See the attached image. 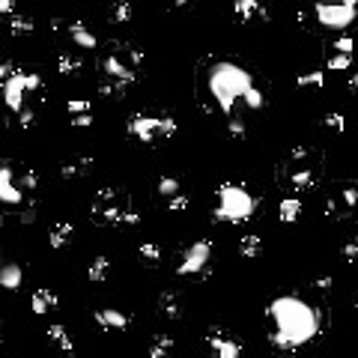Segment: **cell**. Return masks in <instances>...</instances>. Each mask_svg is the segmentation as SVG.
Wrapping results in <instances>:
<instances>
[{
    "instance_id": "obj_1",
    "label": "cell",
    "mask_w": 358,
    "mask_h": 358,
    "mask_svg": "<svg viewBox=\"0 0 358 358\" xmlns=\"http://www.w3.org/2000/svg\"><path fill=\"white\" fill-rule=\"evenodd\" d=\"M268 341L278 350H298L323 332V314L302 296H278L266 307Z\"/></svg>"
},
{
    "instance_id": "obj_2",
    "label": "cell",
    "mask_w": 358,
    "mask_h": 358,
    "mask_svg": "<svg viewBox=\"0 0 358 358\" xmlns=\"http://www.w3.org/2000/svg\"><path fill=\"white\" fill-rule=\"evenodd\" d=\"M254 84V75L242 63L227 57L209 60L201 69V96L206 99V111H218L224 117H233L242 105V96Z\"/></svg>"
},
{
    "instance_id": "obj_3",
    "label": "cell",
    "mask_w": 358,
    "mask_h": 358,
    "mask_svg": "<svg viewBox=\"0 0 358 358\" xmlns=\"http://www.w3.org/2000/svg\"><path fill=\"white\" fill-rule=\"evenodd\" d=\"M323 179V153L314 146H290L278 164V182L287 191H311Z\"/></svg>"
},
{
    "instance_id": "obj_4",
    "label": "cell",
    "mask_w": 358,
    "mask_h": 358,
    "mask_svg": "<svg viewBox=\"0 0 358 358\" xmlns=\"http://www.w3.org/2000/svg\"><path fill=\"white\" fill-rule=\"evenodd\" d=\"M90 221L99 227H135L141 224V215L132 209V201L123 188H99L90 206Z\"/></svg>"
},
{
    "instance_id": "obj_5",
    "label": "cell",
    "mask_w": 358,
    "mask_h": 358,
    "mask_svg": "<svg viewBox=\"0 0 358 358\" xmlns=\"http://www.w3.org/2000/svg\"><path fill=\"white\" fill-rule=\"evenodd\" d=\"M257 212V197L239 182H221L212 218L221 224H245Z\"/></svg>"
},
{
    "instance_id": "obj_6",
    "label": "cell",
    "mask_w": 358,
    "mask_h": 358,
    "mask_svg": "<svg viewBox=\"0 0 358 358\" xmlns=\"http://www.w3.org/2000/svg\"><path fill=\"white\" fill-rule=\"evenodd\" d=\"M99 63H102L105 78L135 84L137 75H141V66H144V54L128 42H111L102 51V60H99Z\"/></svg>"
},
{
    "instance_id": "obj_7",
    "label": "cell",
    "mask_w": 358,
    "mask_h": 358,
    "mask_svg": "<svg viewBox=\"0 0 358 358\" xmlns=\"http://www.w3.org/2000/svg\"><path fill=\"white\" fill-rule=\"evenodd\" d=\"M179 132V123L171 114H132L126 119V135L137 144H162V141H171V137Z\"/></svg>"
},
{
    "instance_id": "obj_8",
    "label": "cell",
    "mask_w": 358,
    "mask_h": 358,
    "mask_svg": "<svg viewBox=\"0 0 358 358\" xmlns=\"http://www.w3.org/2000/svg\"><path fill=\"white\" fill-rule=\"evenodd\" d=\"M42 87V78L36 72H24V69H15L12 75L6 78L3 84H0V96H3V105L9 108L12 114H18L22 108L27 105L30 93H36V90Z\"/></svg>"
},
{
    "instance_id": "obj_9",
    "label": "cell",
    "mask_w": 358,
    "mask_h": 358,
    "mask_svg": "<svg viewBox=\"0 0 358 358\" xmlns=\"http://www.w3.org/2000/svg\"><path fill=\"white\" fill-rule=\"evenodd\" d=\"M314 18L325 30H346L358 22V6L343 0H314Z\"/></svg>"
},
{
    "instance_id": "obj_10",
    "label": "cell",
    "mask_w": 358,
    "mask_h": 358,
    "mask_svg": "<svg viewBox=\"0 0 358 358\" xmlns=\"http://www.w3.org/2000/svg\"><path fill=\"white\" fill-rule=\"evenodd\" d=\"M212 254L215 248L209 239H197V242H191L182 251V257H179L176 263V275L179 278H203L209 275V268H212Z\"/></svg>"
},
{
    "instance_id": "obj_11",
    "label": "cell",
    "mask_w": 358,
    "mask_h": 358,
    "mask_svg": "<svg viewBox=\"0 0 358 358\" xmlns=\"http://www.w3.org/2000/svg\"><path fill=\"white\" fill-rule=\"evenodd\" d=\"M325 215L334 221H346V218H358V182H343L337 185L325 201Z\"/></svg>"
},
{
    "instance_id": "obj_12",
    "label": "cell",
    "mask_w": 358,
    "mask_h": 358,
    "mask_svg": "<svg viewBox=\"0 0 358 358\" xmlns=\"http://www.w3.org/2000/svg\"><path fill=\"white\" fill-rule=\"evenodd\" d=\"M206 346L215 358H239L242 355V341L227 332L224 325H209L206 328Z\"/></svg>"
},
{
    "instance_id": "obj_13",
    "label": "cell",
    "mask_w": 358,
    "mask_h": 358,
    "mask_svg": "<svg viewBox=\"0 0 358 358\" xmlns=\"http://www.w3.org/2000/svg\"><path fill=\"white\" fill-rule=\"evenodd\" d=\"M22 201H24V188L18 185V171L3 162L0 164V203L3 206H18Z\"/></svg>"
},
{
    "instance_id": "obj_14",
    "label": "cell",
    "mask_w": 358,
    "mask_h": 358,
    "mask_svg": "<svg viewBox=\"0 0 358 358\" xmlns=\"http://www.w3.org/2000/svg\"><path fill=\"white\" fill-rule=\"evenodd\" d=\"M54 30L57 33H66L72 39V45L78 48H99V36L84 22H54Z\"/></svg>"
},
{
    "instance_id": "obj_15",
    "label": "cell",
    "mask_w": 358,
    "mask_h": 358,
    "mask_svg": "<svg viewBox=\"0 0 358 358\" xmlns=\"http://www.w3.org/2000/svg\"><path fill=\"white\" fill-rule=\"evenodd\" d=\"M233 15L242 24L268 22V3L266 0H233Z\"/></svg>"
},
{
    "instance_id": "obj_16",
    "label": "cell",
    "mask_w": 358,
    "mask_h": 358,
    "mask_svg": "<svg viewBox=\"0 0 358 358\" xmlns=\"http://www.w3.org/2000/svg\"><path fill=\"white\" fill-rule=\"evenodd\" d=\"M93 320L105 332H126L132 325V316L126 311H117V307H99V311H93Z\"/></svg>"
},
{
    "instance_id": "obj_17",
    "label": "cell",
    "mask_w": 358,
    "mask_h": 358,
    "mask_svg": "<svg viewBox=\"0 0 358 358\" xmlns=\"http://www.w3.org/2000/svg\"><path fill=\"white\" fill-rule=\"evenodd\" d=\"M57 293L51 290V287H36L33 296H30V311H33L36 316H45L48 311H54L57 307Z\"/></svg>"
},
{
    "instance_id": "obj_18",
    "label": "cell",
    "mask_w": 358,
    "mask_h": 358,
    "mask_svg": "<svg viewBox=\"0 0 358 358\" xmlns=\"http://www.w3.org/2000/svg\"><path fill=\"white\" fill-rule=\"evenodd\" d=\"M93 155H75V158H66L63 164H60V176L63 179H81L93 171Z\"/></svg>"
},
{
    "instance_id": "obj_19",
    "label": "cell",
    "mask_w": 358,
    "mask_h": 358,
    "mask_svg": "<svg viewBox=\"0 0 358 358\" xmlns=\"http://www.w3.org/2000/svg\"><path fill=\"white\" fill-rule=\"evenodd\" d=\"M22 284H24V268L22 266L18 263H3L0 266V287H3L6 293L22 290Z\"/></svg>"
},
{
    "instance_id": "obj_20",
    "label": "cell",
    "mask_w": 358,
    "mask_h": 358,
    "mask_svg": "<svg viewBox=\"0 0 358 358\" xmlns=\"http://www.w3.org/2000/svg\"><path fill=\"white\" fill-rule=\"evenodd\" d=\"M72 236H75L72 221H54L51 230H48V245H51L54 251H60V248H66L69 242H72Z\"/></svg>"
},
{
    "instance_id": "obj_21",
    "label": "cell",
    "mask_w": 358,
    "mask_h": 358,
    "mask_svg": "<svg viewBox=\"0 0 358 358\" xmlns=\"http://www.w3.org/2000/svg\"><path fill=\"white\" fill-rule=\"evenodd\" d=\"M158 314H162L164 320H179V316H182V302H179V293H173V290L158 293Z\"/></svg>"
},
{
    "instance_id": "obj_22",
    "label": "cell",
    "mask_w": 358,
    "mask_h": 358,
    "mask_svg": "<svg viewBox=\"0 0 358 358\" xmlns=\"http://www.w3.org/2000/svg\"><path fill=\"white\" fill-rule=\"evenodd\" d=\"M173 337L171 334H155L153 341H149V346H146V358H167L173 352Z\"/></svg>"
},
{
    "instance_id": "obj_23",
    "label": "cell",
    "mask_w": 358,
    "mask_h": 358,
    "mask_svg": "<svg viewBox=\"0 0 358 358\" xmlns=\"http://www.w3.org/2000/svg\"><path fill=\"white\" fill-rule=\"evenodd\" d=\"M48 341H51L54 346H60V350H63V352H75V343H72V334H69L66 332V328L63 325H60V323H51V325H48Z\"/></svg>"
},
{
    "instance_id": "obj_24",
    "label": "cell",
    "mask_w": 358,
    "mask_h": 358,
    "mask_svg": "<svg viewBox=\"0 0 358 358\" xmlns=\"http://www.w3.org/2000/svg\"><path fill=\"white\" fill-rule=\"evenodd\" d=\"M108 275H111V260H108V257H93V260H90V268H87V278L93 284H102V281H108Z\"/></svg>"
},
{
    "instance_id": "obj_25",
    "label": "cell",
    "mask_w": 358,
    "mask_h": 358,
    "mask_svg": "<svg viewBox=\"0 0 358 358\" xmlns=\"http://www.w3.org/2000/svg\"><path fill=\"white\" fill-rule=\"evenodd\" d=\"M81 66H84L81 57L72 54V51H63V54L57 57V72L63 75V78H75L78 72H81Z\"/></svg>"
},
{
    "instance_id": "obj_26",
    "label": "cell",
    "mask_w": 358,
    "mask_h": 358,
    "mask_svg": "<svg viewBox=\"0 0 358 358\" xmlns=\"http://www.w3.org/2000/svg\"><path fill=\"white\" fill-rule=\"evenodd\" d=\"M239 254L245 257V260H254V257H260L263 254V236H257V233H248L239 239Z\"/></svg>"
},
{
    "instance_id": "obj_27",
    "label": "cell",
    "mask_w": 358,
    "mask_h": 358,
    "mask_svg": "<svg viewBox=\"0 0 358 358\" xmlns=\"http://www.w3.org/2000/svg\"><path fill=\"white\" fill-rule=\"evenodd\" d=\"M298 215H302V201H298V197H284L281 206H278V218H281L284 224H293V221H298Z\"/></svg>"
},
{
    "instance_id": "obj_28",
    "label": "cell",
    "mask_w": 358,
    "mask_h": 358,
    "mask_svg": "<svg viewBox=\"0 0 358 358\" xmlns=\"http://www.w3.org/2000/svg\"><path fill=\"white\" fill-rule=\"evenodd\" d=\"M132 15H135V9H132L128 0H114L111 12H108V22H111V24H128V22H132Z\"/></svg>"
},
{
    "instance_id": "obj_29",
    "label": "cell",
    "mask_w": 358,
    "mask_h": 358,
    "mask_svg": "<svg viewBox=\"0 0 358 358\" xmlns=\"http://www.w3.org/2000/svg\"><path fill=\"white\" fill-rule=\"evenodd\" d=\"M128 87H132V84H126V81H114V78H105V81L99 84V96H105V99H126Z\"/></svg>"
},
{
    "instance_id": "obj_30",
    "label": "cell",
    "mask_w": 358,
    "mask_h": 358,
    "mask_svg": "<svg viewBox=\"0 0 358 358\" xmlns=\"http://www.w3.org/2000/svg\"><path fill=\"white\" fill-rule=\"evenodd\" d=\"M33 30H36V24L30 15H18V12L9 15V33L12 36H30Z\"/></svg>"
},
{
    "instance_id": "obj_31",
    "label": "cell",
    "mask_w": 358,
    "mask_h": 358,
    "mask_svg": "<svg viewBox=\"0 0 358 358\" xmlns=\"http://www.w3.org/2000/svg\"><path fill=\"white\" fill-rule=\"evenodd\" d=\"M296 84H298V87H316V90H323V87H325V72H320V69H311V72H298V75H296Z\"/></svg>"
},
{
    "instance_id": "obj_32",
    "label": "cell",
    "mask_w": 358,
    "mask_h": 358,
    "mask_svg": "<svg viewBox=\"0 0 358 358\" xmlns=\"http://www.w3.org/2000/svg\"><path fill=\"white\" fill-rule=\"evenodd\" d=\"M352 66V54H343V51H332L325 60V69L328 72H346Z\"/></svg>"
},
{
    "instance_id": "obj_33",
    "label": "cell",
    "mask_w": 358,
    "mask_h": 358,
    "mask_svg": "<svg viewBox=\"0 0 358 358\" xmlns=\"http://www.w3.org/2000/svg\"><path fill=\"white\" fill-rule=\"evenodd\" d=\"M137 257H141L146 266H158V263H162V248H158L155 242H141V248H137Z\"/></svg>"
},
{
    "instance_id": "obj_34",
    "label": "cell",
    "mask_w": 358,
    "mask_h": 358,
    "mask_svg": "<svg viewBox=\"0 0 358 358\" xmlns=\"http://www.w3.org/2000/svg\"><path fill=\"white\" fill-rule=\"evenodd\" d=\"M227 135L233 137V141H245L248 137V126H245V119L242 117H227Z\"/></svg>"
},
{
    "instance_id": "obj_35",
    "label": "cell",
    "mask_w": 358,
    "mask_h": 358,
    "mask_svg": "<svg viewBox=\"0 0 358 358\" xmlns=\"http://www.w3.org/2000/svg\"><path fill=\"white\" fill-rule=\"evenodd\" d=\"M167 201V212H185L188 206H191V197H188L185 191H176L171 197H164Z\"/></svg>"
},
{
    "instance_id": "obj_36",
    "label": "cell",
    "mask_w": 358,
    "mask_h": 358,
    "mask_svg": "<svg viewBox=\"0 0 358 358\" xmlns=\"http://www.w3.org/2000/svg\"><path fill=\"white\" fill-rule=\"evenodd\" d=\"M18 185L24 188V194H27V191H36V188H39V176H36L33 167H24V171H18Z\"/></svg>"
},
{
    "instance_id": "obj_37",
    "label": "cell",
    "mask_w": 358,
    "mask_h": 358,
    "mask_svg": "<svg viewBox=\"0 0 358 358\" xmlns=\"http://www.w3.org/2000/svg\"><path fill=\"white\" fill-rule=\"evenodd\" d=\"M323 126L328 128V132L343 135V132H346V117H343V114H325V117H323Z\"/></svg>"
},
{
    "instance_id": "obj_38",
    "label": "cell",
    "mask_w": 358,
    "mask_h": 358,
    "mask_svg": "<svg viewBox=\"0 0 358 358\" xmlns=\"http://www.w3.org/2000/svg\"><path fill=\"white\" fill-rule=\"evenodd\" d=\"M176 191H182V185H179L176 176H162V179H158V194H162V197H171Z\"/></svg>"
},
{
    "instance_id": "obj_39",
    "label": "cell",
    "mask_w": 358,
    "mask_h": 358,
    "mask_svg": "<svg viewBox=\"0 0 358 358\" xmlns=\"http://www.w3.org/2000/svg\"><path fill=\"white\" fill-rule=\"evenodd\" d=\"M66 111H69V117H78V114H90L93 111V105H90V99H69Z\"/></svg>"
},
{
    "instance_id": "obj_40",
    "label": "cell",
    "mask_w": 358,
    "mask_h": 358,
    "mask_svg": "<svg viewBox=\"0 0 358 358\" xmlns=\"http://www.w3.org/2000/svg\"><path fill=\"white\" fill-rule=\"evenodd\" d=\"M334 51H343V54H352V48H355V42H352V39L350 36H341V39H334Z\"/></svg>"
},
{
    "instance_id": "obj_41",
    "label": "cell",
    "mask_w": 358,
    "mask_h": 358,
    "mask_svg": "<svg viewBox=\"0 0 358 358\" xmlns=\"http://www.w3.org/2000/svg\"><path fill=\"white\" fill-rule=\"evenodd\" d=\"M15 69H18V66L12 63V60L0 57V84H3V81H6V78H9V75H12V72H15Z\"/></svg>"
},
{
    "instance_id": "obj_42",
    "label": "cell",
    "mask_w": 358,
    "mask_h": 358,
    "mask_svg": "<svg viewBox=\"0 0 358 358\" xmlns=\"http://www.w3.org/2000/svg\"><path fill=\"white\" fill-rule=\"evenodd\" d=\"M343 257H346L350 263H358V239H352V242L343 245Z\"/></svg>"
},
{
    "instance_id": "obj_43",
    "label": "cell",
    "mask_w": 358,
    "mask_h": 358,
    "mask_svg": "<svg viewBox=\"0 0 358 358\" xmlns=\"http://www.w3.org/2000/svg\"><path fill=\"white\" fill-rule=\"evenodd\" d=\"M332 284H334V281H332V278L325 275V278H316V281H314L311 287H314L316 293H328V290H332Z\"/></svg>"
},
{
    "instance_id": "obj_44",
    "label": "cell",
    "mask_w": 358,
    "mask_h": 358,
    "mask_svg": "<svg viewBox=\"0 0 358 358\" xmlns=\"http://www.w3.org/2000/svg\"><path fill=\"white\" fill-rule=\"evenodd\" d=\"M72 126H75V128H87V126H93V114H78V117H72Z\"/></svg>"
},
{
    "instance_id": "obj_45",
    "label": "cell",
    "mask_w": 358,
    "mask_h": 358,
    "mask_svg": "<svg viewBox=\"0 0 358 358\" xmlns=\"http://www.w3.org/2000/svg\"><path fill=\"white\" fill-rule=\"evenodd\" d=\"M36 221V206H27L22 212V224H33Z\"/></svg>"
},
{
    "instance_id": "obj_46",
    "label": "cell",
    "mask_w": 358,
    "mask_h": 358,
    "mask_svg": "<svg viewBox=\"0 0 358 358\" xmlns=\"http://www.w3.org/2000/svg\"><path fill=\"white\" fill-rule=\"evenodd\" d=\"M15 12V0H0V15H12Z\"/></svg>"
},
{
    "instance_id": "obj_47",
    "label": "cell",
    "mask_w": 358,
    "mask_h": 358,
    "mask_svg": "<svg viewBox=\"0 0 358 358\" xmlns=\"http://www.w3.org/2000/svg\"><path fill=\"white\" fill-rule=\"evenodd\" d=\"M350 90H355V93H358V72L350 75Z\"/></svg>"
},
{
    "instance_id": "obj_48",
    "label": "cell",
    "mask_w": 358,
    "mask_h": 358,
    "mask_svg": "<svg viewBox=\"0 0 358 358\" xmlns=\"http://www.w3.org/2000/svg\"><path fill=\"white\" fill-rule=\"evenodd\" d=\"M188 3H191V0H173V6H176V9H182V6H188Z\"/></svg>"
},
{
    "instance_id": "obj_49",
    "label": "cell",
    "mask_w": 358,
    "mask_h": 358,
    "mask_svg": "<svg viewBox=\"0 0 358 358\" xmlns=\"http://www.w3.org/2000/svg\"><path fill=\"white\" fill-rule=\"evenodd\" d=\"M3 224H6V215H3V212H0V227H3Z\"/></svg>"
},
{
    "instance_id": "obj_50",
    "label": "cell",
    "mask_w": 358,
    "mask_h": 358,
    "mask_svg": "<svg viewBox=\"0 0 358 358\" xmlns=\"http://www.w3.org/2000/svg\"><path fill=\"white\" fill-rule=\"evenodd\" d=\"M355 311H358V290H355Z\"/></svg>"
},
{
    "instance_id": "obj_51",
    "label": "cell",
    "mask_w": 358,
    "mask_h": 358,
    "mask_svg": "<svg viewBox=\"0 0 358 358\" xmlns=\"http://www.w3.org/2000/svg\"><path fill=\"white\" fill-rule=\"evenodd\" d=\"M0 325H3V316H0Z\"/></svg>"
},
{
    "instance_id": "obj_52",
    "label": "cell",
    "mask_w": 358,
    "mask_h": 358,
    "mask_svg": "<svg viewBox=\"0 0 358 358\" xmlns=\"http://www.w3.org/2000/svg\"><path fill=\"white\" fill-rule=\"evenodd\" d=\"M0 346H3V337H0Z\"/></svg>"
},
{
    "instance_id": "obj_53",
    "label": "cell",
    "mask_w": 358,
    "mask_h": 358,
    "mask_svg": "<svg viewBox=\"0 0 358 358\" xmlns=\"http://www.w3.org/2000/svg\"><path fill=\"white\" fill-rule=\"evenodd\" d=\"M307 3H314V0H307Z\"/></svg>"
},
{
    "instance_id": "obj_54",
    "label": "cell",
    "mask_w": 358,
    "mask_h": 358,
    "mask_svg": "<svg viewBox=\"0 0 358 358\" xmlns=\"http://www.w3.org/2000/svg\"><path fill=\"white\" fill-rule=\"evenodd\" d=\"M0 257H3V251H0Z\"/></svg>"
}]
</instances>
